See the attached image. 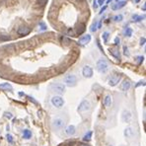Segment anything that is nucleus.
<instances>
[{"mask_svg": "<svg viewBox=\"0 0 146 146\" xmlns=\"http://www.w3.org/2000/svg\"><path fill=\"white\" fill-rule=\"evenodd\" d=\"M50 88L53 92H55L57 94H63L65 92V86L61 83H53V84H51Z\"/></svg>", "mask_w": 146, "mask_h": 146, "instance_id": "obj_1", "label": "nucleus"}, {"mask_svg": "<svg viewBox=\"0 0 146 146\" xmlns=\"http://www.w3.org/2000/svg\"><path fill=\"white\" fill-rule=\"evenodd\" d=\"M108 68H109V65H108V62L105 59L98 60V62H97V69L101 73H106L108 71Z\"/></svg>", "mask_w": 146, "mask_h": 146, "instance_id": "obj_2", "label": "nucleus"}, {"mask_svg": "<svg viewBox=\"0 0 146 146\" xmlns=\"http://www.w3.org/2000/svg\"><path fill=\"white\" fill-rule=\"evenodd\" d=\"M51 104L55 108H61L64 105V100L59 96H54L51 98Z\"/></svg>", "mask_w": 146, "mask_h": 146, "instance_id": "obj_3", "label": "nucleus"}, {"mask_svg": "<svg viewBox=\"0 0 146 146\" xmlns=\"http://www.w3.org/2000/svg\"><path fill=\"white\" fill-rule=\"evenodd\" d=\"M64 82H65V84H66L67 86H69V87H73V86H75V85H76V83H77V79H76V77H75L74 75H72V74H68V75H66V76H65V78H64Z\"/></svg>", "mask_w": 146, "mask_h": 146, "instance_id": "obj_4", "label": "nucleus"}, {"mask_svg": "<svg viewBox=\"0 0 146 146\" xmlns=\"http://www.w3.org/2000/svg\"><path fill=\"white\" fill-rule=\"evenodd\" d=\"M91 108V104H90V102L89 101H87V100H84L83 102H81V104L79 105L78 107V111L80 113H83V112H87V111H89Z\"/></svg>", "mask_w": 146, "mask_h": 146, "instance_id": "obj_5", "label": "nucleus"}, {"mask_svg": "<svg viewBox=\"0 0 146 146\" xmlns=\"http://www.w3.org/2000/svg\"><path fill=\"white\" fill-rule=\"evenodd\" d=\"M82 73H83V76H84V77L90 78V77L93 76V69H92L89 65H85V66L83 67Z\"/></svg>", "mask_w": 146, "mask_h": 146, "instance_id": "obj_6", "label": "nucleus"}, {"mask_svg": "<svg viewBox=\"0 0 146 146\" xmlns=\"http://www.w3.org/2000/svg\"><path fill=\"white\" fill-rule=\"evenodd\" d=\"M64 124H65L64 121H63L62 119H59V118H57V119L53 120V122H52V125H53V127H55V128H57V129L62 128V127L64 126Z\"/></svg>", "mask_w": 146, "mask_h": 146, "instance_id": "obj_7", "label": "nucleus"}, {"mask_svg": "<svg viewBox=\"0 0 146 146\" xmlns=\"http://www.w3.org/2000/svg\"><path fill=\"white\" fill-rule=\"evenodd\" d=\"M131 118H132V115H131V113L127 110H124L122 114V122H129L131 121Z\"/></svg>", "mask_w": 146, "mask_h": 146, "instance_id": "obj_8", "label": "nucleus"}, {"mask_svg": "<svg viewBox=\"0 0 146 146\" xmlns=\"http://www.w3.org/2000/svg\"><path fill=\"white\" fill-rule=\"evenodd\" d=\"M90 41H91V36L90 35H85V36H83L82 38L79 39V43L82 46H85V45H87V43H89Z\"/></svg>", "mask_w": 146, "mask_h": 146, "instance_id": "obj_9", "label": "nucleus"}, {"mask_svg": "<svg viewBox=\"0 0 146 146\" xmlns=\"http://www.w3.org/2000/svg\"><path fill=\"white\" fill-rule=\"evenodd\" d=\"M29 33H30V28H28L26 26H22V27H20L18 29V34L20 36H26Z\"/></svg>", "mask_w": 146, "mask_h": 146, "instance_id": "obj_10", "label": "nucleus"}, {"mask_svg": "<svg viewBox=\"0 0 146 146\" xmlns=\"http://www.w3.org/2000/svg\"><path fill=\"white\" fill-rule=\"evenodd\" d=\"M120 80H121V77H120V76H113V77H111L110 80H109V85H111V86H115L116 84L120 82Z\"/></svg>", "mask_w": 146, "mask_h": 146, "instance_id": "obj_11", "label": "nucleus"}, {"mask_svg": "<svg viewBox=\"0 0 146 146\" xmlns=\"http://www.w3.org/2000/svg\"><path fill=\"white\" fill-rule=\"evenodd\" d=\"M65 132L68 135H73L75 134V126L74 125H68L65 129Z\"/></svg>", "mask_w": 146, "mask_h": 146, "instance_id": "obj_12", "label": "nucleus"}, {"mask_svg": "<svg viewBox=\"0 0 146 146\" xmlns=\"http://www.w3.org/2000/svg\"><path fill=\"white\" fill-rule=\"evenodd\" d=\"M124 135L126 138H131L133 136V130L131 127H126L124 129Z\"/></svg>", "mask_w": 146, "mask_h": 146, "instance_id": "obj_13", "label": "nucleus"}, {"mask_svg": "<svg viewBox=\"0 0 146 146\" xmlns=\"http://www.w3.org/2000/svg\"><path fill=\"white\" fill-rule=\"evenodd\" d=\"M130 82L129 81H123L122 83V85H121V89L122 90V91H127L129 88H130Z\"/></svg>", "mask_w": 146, "mask_h": 146, "instance_id": "obj_14", "label": "nucleus"}, {"mask_svg": "<svg viewBox=\"0 0 146 146\" xmlns=\"http://www.w3.org/2000/svg\"><path fill=\"white\" fill-rule=\"evenodd\" d=\"M112 103H113V100H112V97L110 95L106 96L105 100H104V104L106 107H111L112 106Z\"/></svg>", "mask_w": 146, "mask_h": 146, "instance_id": "obj_15", "label": "nucleus"}, {"mask_svg": "<svg viewBox=\"0 0 146 146\" xmlns=\"http://www.w3.org/2000/svg\"><path fill=\"white\" fill-rule=\"evenodd\" d=\"M0 89L12 91V86L10 84H8V83H2V84H0Z\"/></svg>", "mask_w": 146, "mask_h": 146, "instance_id": "obj_16", "label": "nucleus"}, {"mask_svg": "<svg viewBox=\"0 0 146 146\" xmlns=\"http://www.w3.org/2000/svg\"><path fill=\"white\" fill-rule=\"evenodd\" d=\"M125 4H126V2H125V1H122V2H119V3H116L115 5H114V6H113V9H114V10H118V9H121V8H122L123 6H125Z\"/></svg>", "mask_w": 146, "mask_h": 146, "instance_id": "obj_17", "label": "nucleus"}, {"mask_svg": "<svg viewBox=\"0 0 146 146\" xmlns=\"http://www.w3.org/2000/svg\"><path fill=\"white\" fill-rule=\"evenodd\" d=\"M23 137H24V138H26V139L31 138V137H32V132H31L30 130L25 129V130H24V132H23Z\"/></svg>", "mask_w": 146, "mask_h": 146, "instance_id": "obj_18", "label": "nucleus"}, {"mask_svg": "<svg viewBox=\"0 0 146 146\" xmlns=\"http://www.w3.org/2000/svg\"><path fill=\"white\" fill-rule=\"evenodd\" d=\"M124 35L126 37H131V35H132V29H131V28H126L125 32H124Z\"/></svg>", "mask_w": 146, "mask_h": 146, "instance_id": "obj_19", "label": "nucleus"}, {"mask_svg": "<svg viewBox=\"0 0 146 146\" xmlns=\"http://www.w3.org/2000/svg\"><path fill=\"white\" fill-rule=\"evenodd\" d=\"M110 51L112 52V54H113L115 58H119V59H120V52H119V50H116V49H111Z\"/></svg>", "mask_w": 146, "mask_h": 146, "instance_id": "obj_20", "label": "nucleus"}, {"mask_svg": "<svg viewBox=\"0 0 146 146\" xmlns=\"http://www.w3.org/2000/svg\"><path fill=\"white\" fill-rule=\"evenodd\" d=\"M145 17H144V15L143 16H138V15H133V17H132V19L135 21V22H139V21H141V20H143Z\"/></svg>", "mask_w": 146, "mask_h": 146, "instance_id": "obj_21", "label": "nucleus"}, {"mask_svg": "<svg viewBox=\"0 0 146 146\" xmlns=\"http://www.w3.org/2000/svg\"><path fill=\"white\" fill-rule=\"evenodd\" d=\"M91 137H92V132H91V131H89L88 133L85 134V136H84L83 139H84V141H89L91 139Z\"/></svg>", "mask_w": 146, "mask_h": 146, "instance_id": "obj_22", "label": "nucleus"}, {"mask_svg": "<svg viewBox=\"0 0 146 146\" xmlns=\"http://www.w3.org/2000/svg\"><path fill=\"white\" fill-rule=\"evenodd\" d=\"M84 31H85V26L84 25H81L80 28H77V34H82Z\"/></svg>", "mask_w": 146, "mask_h": 146, "instance_id": "obj_23", "label": "nucleus"}, {"mask_svg": "<svg viewBox=\"0 0 146 146\" xmlns=\"http://www.w3.org/2000/svg\"><path fill=\"white\" fill-rule=\"evenodd\" d=\"M114 19L115 22H121V21H122L123 17H122V15H116V16H114Z\"/></svg>", "mask_w": 146, "mask_h": 146, "instance_id": "obj_24", "label": "nucleus"}, {"mask_svg": "<svg viewBox=\"0 0 146 146\" xmlns=\"http://www.w3.org/2000/svg\"><path fill=\"white\" fill-rule=\"evenodd\" d=\"M97 29H98V26H97V24L95 23V24H93V25L91 26V28H90V31H91L92 33H95V32L97 31Z\"/></svg>", "mask_w": 146, "mask_h": 146, "instance_id": "obj_25", "label": "nucleus"}, {"mask_svg": "<svg viewBox=\"0 0 146 146\" xmlns=\"http://www.w3.org/2000/svg\"><path fill=\"white\" fill-rule=\"evenodd\" d=\"M109 36H110V33H109V32H104V33H103V40H104L105 41H108Z\"/></svg>", "mask_w": 146, "mask_h": 146, "instance_id": "obj_26", "label": "nucleus"}, {"mask_svg": "<svg viewBox=\"0 0 146 146\" xmlns=\"http://www.w3.org/2000/svg\"><path fill=\"white\" fill-rule=\"evenodd\" d=\"M47 1H48V0H39V1H38V4L41 5V6H42V5H45V4L47 3Z\"/></svg>", "mask_w": 146, "mask_h": 146, "instance_id": "obj_27", "label": "nucleus"}, {"mask_svg": "<svg viewBox=\"0 0 146 146\" xmlns=\"http://www.w3.org/2000/svg\"><path fill=\"white\" fill-rule=\"evenodd\" d=\"M4 116H5V118H7V119H12V118H13V115H12L11 113H5V114H4Z\"/></svg>", "mask_w": 146, "mask_h": 146, "instance_id": "obj_28", "label": "nucleus"}, {"mask_svg": "<svg viewBox=\"0 0 146 146\" xmlns=\"http://www.w3.org/2000/svg\"><path fill=\"white\" fill-rule=\"evenodd\" d=\"M7 140L9 143H13V137L11 134H7Z\"/></svg>", "mask_w": 146, "mask_h": 146, "instance_id": "obj_29", "label": "nucleus"}, {"mask_svg": "<svg viewBox=\"0 0 146 146\" xmlns=\"http://www.w3.org/2000/svg\"><path fill=\"white\" fill-rule=\"evenodd\" d=\"M9 37L8 36H0V41H8Z\"/></svg>", "mask_w": 146, "mask_h": 146, "instance_id": "obj_30", "label": "nucleus"}, {"mask_svg": "<svg viewBox=\"0 0 146 146\" xmlns=\"http://www.w3.org/2000/svg\"><path fill=\"white\" fill-rule=\"evenodd\" d=\"M123 51H124V54H125V55H129V52H128V49H127L126 47H124V48H123Z\"/></svg>", "mask_w": 146, "mask_h": 146, "instance_id": "obj_31", "label": "nucleus"}, {"mask_svg": "<svg viewBox=\"0 0 146 146\" xmlns=\"http://www.w3.org/2000/svg\"><path fill=\"white\" fill-rule=\"evenodd\" d=\"M120 42H121L120 39L119 38H115V40H114V43H115V45H120Z\"/></svg>", "mask_w": 146, "mask_h": 146, "instance_id": "obj_32", "label": "nucleus"}, {"mask_svg": "<svg viewBox=\"0 0 146 146\" xmlns=\"http://www.w3.org/2000/svg\"><path fill=\"white\" fill-rule=\"evenodd\" d=\"M105 3V0H98V5H103Z\"/></svg>", "mask_w": 146, "mask_h": 146, "instance_id": "obj_33", "label": "nucleus"}, {"mask_svg": "<svg viewBox=\"0 0 146 146\" xmlns=\"http://www.w3.org/2000/svg\"><path fill=\"white\" fill-rule=\"evenodd\" d=\"M40 26H41V30H46V25L43 24V23H41Z\"/></svg>", "mask_w": 146, "mask_h": 146, "instance_id": "obj_34", "label": "nucleus"}, {"mask_svg": "<svg viewBox=\"0 0 146 146\" xmlns=\"http://www.w3.org/2000/svg\"><path fill=\"white\" fill-rule=\"evenodd\" d=\"M142 61H143V56H139V57H138V63H139V64L142 63Z\"/></svg>", "mask_w": 146, "mask_h": 146, "instance_id": "obj_35", "label": "nucleus"}, {"mask_svg": "<svg viewBox=\"0 0 146 146\" xmlns=\"http://www.w3.org/2000/svg\"><path fill=\"white\" fill-rule=\"evenodd\" d=\"M144 43H145V39L143 38V39H141V41H140V45H141V46H143Z\"/></svg>", "mask_w": 146, "mask_h": 146, "instance_id": "obj_36", "label": "nucleus"}, {"mask_svg": "<svg viewBox=\"0 0 146 146\" xmlns=\"http://www.w3.org/2000/svg\"><path fill=\"white\" fill-rule=\"evenodd\" d=\"M93 6H94V8H95V9H96V8H97V7H98V3H97V2H96V1H94V3H93Z\"/></svg>", "mask_w": 146, "mask_h": 146, "instance_id": "obj_37", "label": "nucleus"}, {"mask_svg": "<svg viewBox=\"0 0 146 146\" xmlns=\"http://www.w3.org/2000/svg\"><path fill=\"white\" fill-rule=\"evenodd\" d=\"M106 8H107V7H103V8H102V10L100 11V14H102V13H103V12L106 10Z\"/></svg>", "mask_w": 146, "mask_h": 146, "instance_id": "obj_38", "label": "nucleus"}, {"mask_svg": "<svg viewBox=\"0 0 146 146\" xmlns=\"http://www.w3.org/2000/svg\"><path fill=\"white\" fill-rule=\"evenodd\" d=\"M79 146H89V145H87V144H80Z\"/></svg>", "mask_w": 146, "mask_h": 146, "instance_id": "obj_39", "label": "nucleus"}, {"mask_svg": "<svg viewBox=\"0 0 146 146\" xmlns=\"http://www.w3.org/2000/svg\"><path fill=\"white\" fill-rule=\"evenodd\" d=\"M111 1H113V0H107V3H110Z\"/></svg>", "mask_w": 146, "mask_h": 146, "instance_id": "obj_40", "label": "nucleus"}, {"mask_svg": "<svg viewBox=\"0 0 146 146\" xmlns=\"http://www.w3.org/2000/svg\"><path fill=\"white\" fill-rule=\"evenodd\" d=\"M139 1H140V0H135V2H136V3H138Z\"/></svg>", "mask_w": 146, "mask_h": 146, "instance_id": "obj_41", "label": "nucleus"}]
</instances>
